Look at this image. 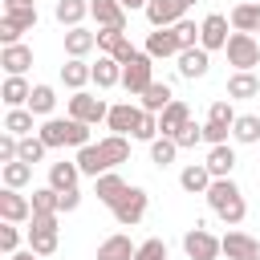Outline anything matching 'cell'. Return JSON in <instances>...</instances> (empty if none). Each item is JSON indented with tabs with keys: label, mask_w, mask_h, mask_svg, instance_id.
<instances>
[{
	"label": "cell",
	"mask_w": 260,
	"mask_h": 260,
	"mask_svg": "<svg viewBox=\"0 0 260 260\" xmlns=\"http://www.w3.org/2000/svg\"><path fill=\"white\" fill-rule=\"evenodd\" d=\"M207 207L228 223V228H236V223H244V215H248V203H244V191L232 183V175L228 179H211V187H207Z\"/></svg>",
	"instance_id": "6da1fadb"
},
{
	"label": "cell",
	"mask_w": 260,
	"mask_h": 260,
	"mask_svg": "<svg viewBox=\"0 0 260 260\" xmlns=\"http://www.w3.org/2000/svg\"><path fill=\"white\" fill-rule=\"evenodd\" d=\"M37 134H41V142L49 150H57V146H89V122H77V118H45Z\"/></svg>",
	"instance_id": "7a4b0ae2"
},
{
	"label": "cell",
	"mask_w": 260,
	"mask_h": 260,
	"mask_svg": "<svg viewBox=\"0 0 260 260\" xmlns=\"http://www.w3.org/2000/svg\"><path fill=\"white\" fill-rule=\"evenodd\" d=\"M37 4H4L0 16V45H16L28 28H37Z\"/></svg>",
	"instance_id": "3957f363"
},
{
	"label": "cell",
	"mask_w": 260,
	"mask_h": 260,
	"mask_svg": "<svg viewBox=\"0 0 260 260\" xmlns=\"http://www.w3.org/2000/svg\"><path fill=\"white\" fill-rule=\"evenodd\" d=\"M236 110H232V98H215L211 106H207V122H203V142L207 146H219V142H228V134H232V126H236Z\"/></svg>",
	"instance_id": "277c9868"
},
{
	"label": "cell",
	"mask_w": 260,
	"mask_h": 260,
	"mask_svg": "<svg viewBox=\"0 0 260 260\" xmlns=\"http://www.w3.org/2000/svg\"><path fill=\"white\" fill-rule=\"evenodd\" d=\"M154 81V57L146 53V49H138L126 65H122V89L130 93V98H142V89Z\"/></svg>",
	"instance_id": "5b68a950"
},
{
	"label": "cell",
	"mask_w": 260,
	"mask_h": 260,
	"mask_svg": "<svg viewBox=\"0 0 260 260\" xmlns=\"http://www.w3.org/2000/svg\"><path fill=\"white\" fill-rule=\"evenodd\" d=\"M223 53H228V65H236V69H256V65H260V41H256L252 32H236V28H232Z\"/></svg>",
	"instance_id": "8992f818"
},
{
	"label": "cell",
	"mask_w": 260,
	"mask_h": 260,
	"mask_svg": "<svg viewBox=\"0 0 260 260\" xmlns=\"http://www.w3.org/2000/svg\"><path fill=\"white\" fill-rule=\"evenodd\" d=\"M146 203H150V195H146V187H126V195L110 207L114 211V219L122 223V228H134V223H142V215H146Z\"/></svg>",
	"instance_id": "52a82bcc"
},
{
	"label": "cell",
	"mask_w": 260,
	"mask_h": 260,
	"mask_svg": "<svg viewBox=\"0 0 260 260\" xmlns=\"http://www.w3.org/2000/svg\"><path fill=\"white\" fill-rule=\"evenodd\" d=\"M183 252H187V260H215V256H223V244H219V236H211L207 228H191V232H183Z\"/></svg>",
	"instance_id": "ba28073f"
},
{
	"label": "cell",
	"mask_w": 260,
	"mask_h": 260,
	"mask_svg": "<svg viewBox=\"0 0 260 260\" xmlns=\"http://www.w3.org/2000/svg\"><path fill=\"white\" fill-rule=\"evenodd\" d=\"M32 228H28V248L37 252V256H53L57 252V215H32L28 219Z\"/></svg>",
	"instance_id": "9c48e42d"
},
{
	"label": "cell",
	"mask_w": 260,
	"mask_h": 260,
	"mask_svg": "<svg viewBox=\"0 0 260 260\" xmlns=\"http://www.w3.org/2000/svg\"><path fill=\"white\" fill-rule=\"evenodd\" d=\"M106 114H110V106H106L98 93H85V89H77V93L69 98V118H77V122H89V126H98V122H106Z\"/></svg>",
	"instance_id": "30bf717a"
},
{
	"label": "cell",
	"mask_w": 260,
	"mask_h": 260,
	"mask_svg": "<svg viewBox=\"0 0 260 260\" xmlns=\"http://www.w3.org/2000/svg\"><path fill=\"white\" fill-rule=\"evenodd\" d=\"M228 24H232V20H228L223 12H207V16L199 20V45H203L207 53L228 49V37H232V32H228Z\"/></svg>",
	"instance_id": "8fae6325"
},
{
	"label": "cell",
	"mask_w": 260,
	"mask_h": 260,
	"mask_svg": "<svg viewBox=\"0 0 260 260\" xmlns=\"http://www.w3.org/2000/svg\"><path fill=\"white\" fill-rule=\"evenodd\" d=\"M142 12H146V20H150V28H171V24H179V20L187 16V4H183V0H150Z\"/></svg>",
	"instance_id": "7c38bea8"
},
{
	"label": "cell",
	"mask_w": 260,
	"mask_h": 260,
	"mask_svg": "<svg viewBox=\"0 0 260 260\" xmlns=\"http://www.w3.org/2000/svg\"><path fill=\"white\" fill-rule=\"evenodd\" d=\"M98 53H110V57H118L122 65L138 53L134 45H130V37H126V28H98Z\"/></svg>",
	"instance_id": "4fadbf2b"
},
{
	"label": "cell",
	"mask_w": 260,
	"mask_h": 260,
	"mask_svg": "<svg viewBox=\"0 0 260 260\" xmlns=\"http://www.w3.org/2000/svg\"><path fill=\"white\" fill-rule=\"evenodd\" d=\"M138 122H142V106H134V102H118V106H110V114H106L110 134H134Z\"/></svg>",
	"instance_id": "5bb4252c"
},
{
	"label": "cell",
	"mask_w": 260,
	"mask_h": 260,
	"mask_svg": "<svg viewBox=\"0 0 260 260\" xmlns=\"http://www.w3.org/2000/svg\"><path fill=\"white\" fill-rule=\"evenodd\" d=\"M0 219H8V223H24V219H32V199L20 195L16 187H4V191H0Z\"/></svg>",
	"instance_id": "9a60e30c"
},
{
	"label": "cell",
	"mask_w": 260,
	"mask_h": 260,
	"mask_svg": "<svg viewBox=\"0 0 260 260\" xmlns=\"http://www.w3.org/2000/svg\"><path fill=\"white\" fill-rule=\"evenodd\" d=\"M175 61H179V77H187V81H195V77H207V69H211V53H207L203 45H191V49H183Z\"/></svg>",
	"instance_id": "2e32d148"
},
{
	"label": "cell",
	"mask_w": 260,
	"mask_h": 260,
	"mask_svg": "<svg viewBox=\"0 0 260 260\" xmlns=\"http://www.w3.org/2000/svg\"><path fill=\"white\" fill-rule=\"evenodd\" d=\"M89 16L98 28H126V4L122 0H89Z\"/></svg>",
	"instance_id": "e0dca14e"
},
{
	"label": "cell",
	"mask_w": 260,
	"mask_h": 260,
	"mask_svg": "<svg viewBox=\"0 0 260 260\" xmlns=\"http://www.w3.org/2000/svg\"><path fill=\"white\" fill-rule=\"evenodd\" d=\"M146 53H150L154 61H167V57H179V53H183V45H179L175 28H154V32L146 37Z\"/></svg>",
	"instance_id": "ac0fdd59"
},
{
	"label": "cell",
	"mask_w": 260,
	"mask_h": 260,
	"mask_svg": "<svg viewBox=\"0 0 260 260\" xmlns=\"http://www.w3.org/2000/svg\"><path fill=\"white\" fill-rule=\"evenodd\" d=\"M0 65H4L8 77H24L28 65H32V49L20 45V41H16V45H4V49H0Z\"/></svg>",
	"instance_id": "d6986e66"
},
{
	"label": "cell",
	"mask_w": 260,
	"mask_h": 260,
	"mask_svg": "<svg viewBox=\"0 0 260 260\" xmlns=\"http://www.w3.org/2000/svg\"><path fill=\"white\" fill-rule=\"evenodd\" d=\"M126 187H130V183H126L118 171H106V175L93 179V195H98V203H106V207H114V203L126 195Z\"/></svg>",
	"instance_id": "ffe728a7"
},
{
	"label": "cell",
	"mask_w": 260,
	"mask_h": 260,
	"mask_svg": "<svg viewBox=\"0 0 260 260\" xmlns=\"http://www.w3.org/2000/svg\"><path fill=\"white\" fill-rule=\"evenodd\" d=\"M228 98L232 102H248V98H260V77L252 69H236L228 77Z\"/></svg>",
	"instance_id": "44dd1931"
},
{
	"label": "cell",
	"mask_w": 260,
	"mask_h": 260,
	"mask_svg": "<svg viewBox=\"0 0 260 260\" xmlns=\"http://www.w3.org/2000/svg\"><path fill=\"white\" fill-rule=\"evenodd\" d=\"M73 162H77V167H81V175H89V179H98V175L114 171V167L106 162V154H102V146H98V142H89V146H77Z\"/></svg>",
	"instance_id": "7402d4cb"
},
{
	"label": "cell",
	"mask_w": 260,
	"mask_h": 260,
	"mask_svg": "<svg viewBox=\"0 0 260 260\" xmlns=\"http://www.w3.org/2000/svg\"><path fill=\"white\" fill-rule=\"evenodd\" d=\"M203 162H207V171H211L215 179H228V175L236 171V162H240V158H236V146L219 142V146H207V158H203Z\"/></svg>",
	"instance_id": "603a6c76"
},
{
	"label": "cell",
	"mask_w": 260,
	"mask_h": 260,
	"mask_svg": "<svg viewBox=\"0 0 260 260\" xmlns=\"http://www.w3.org/2000/svg\"><path fill=\"white\" fill-rule=\"evenodd\" d=\"M211 171H207V162H191V167H183L179 171V187L187 191V195H207V187H211Z\"/></svg>",
	"instance_id": "cb8c5ba5"
},
{
	"label": "cell",
	"mask_w": 260,
	"mask_h": 260,
	"mask_svg": "<svg viewBox=\"0 0 260 260\" xmlns=\"http://www.w3.org/2000/svg\"><path fill=\"white\" fill-rule=\"evenodd\" d=\"M183 122H191V110H187V102H183V98H175V102L158 114V134L175 138V134L183 130Z\"/></svg>",
	"instance_id": "d4e9b609"
},
{
	"label": "cell",
	"mask_w": 260,
	"mask_h": 260,
	"mask_svg": "<svg viewBox=\"0 0 260 260\" xmlns=\"http://www.w3.org/2000/svg\"><path fill=\"white\" fill-rule=\"evenodd\" d=\"M219 244H223V256H228V260H248V256L260 252L256 236H248V232H228Z\"/></svg>",
	"instance_id": "484cf974"
},
{
	"label": "cell",
	"mask_w": 260,
	"mask_h": 260,
	"mask_svg": "<svg viewBox=\"0 0 260 260\" xmlns=\"http://www.w3.org/2000/svg\"><path fill=\"white\" fill-rule=\"evenodd\" d=\"M228 20H232V28L236 32H260V4L256 0H244V4H236L232 12H228Z\"/></svg>",
	"instance_id": "4316f807"
},
{
	"label": "cell",
	"mask_w": 260,
	"mask_h": 260,
	"mask_svg": "<svg viewBox=\"0 0 260 260\" xmlns=\"http://www.w3.org/2000/svg\"><path fill=\"white\" fill-rule=\"evenodd\" d=\"M134 252H138V244H130V236H122V232H114L98 244V260H134Z\"/></svg>",
	"instance_id": "83f0119b"
},
{
	"label": "cell",
	"mask_w": 260,
	"mask_h": 260,
	"mask_svg": "<svg viewBox=\"0 0 260 260\" xmlns=\"http://www.w3.org/2000/svg\"><path fill=\"white\" fill-rule=\"evenodd\" d=\"M93 49H98V32H89L85 24L65 28V53H69V57H89Z\"/></svg>",
	"instance_id": "f1b7e54d"
},
{
	"label": "cell",
	"mask_w": 260,
	"mask_h": 260,
	"mask_svg": "<svg viewBox=\"0 0 260 260\" xmlns=\"http://www.w3.org/2000/svg\"><path fill=\"white\" fill-rule=\"evenodd\" d=\"M61 81L77 93V89H85V85L93 81V65H85V57H69V61L61 65Z\"/></svg>",
	"instance_id": "f546056e"
},
{
	"label": "cell",
	"mask_w": 260,
	"mask_h": 260,
	"mask_svg": "<svg viewBox=\"0 0 260 260\" xmlns=\"http://www.w3.org/2000/svg\"><path fill=\"white\" fill-rule=\"evenodd\" d=\"M93 85H98V89H114V85H122V61L110 57V53H102L98 65H93Z\"/></svg>",
	"instance_id": "4dcf8cb0"
},
{
	"label": "cell",
	"mask_w": 260,
	"mask_h": 260,
	"mask_svg": "<svg viewBox=\"0 0 260 260\" xmlns=\"http://www.w3.org/2000/svg\"><path fill=\"white\" fill-rule=\"evenodd\" d=\"M171 102H175V93H171V85H167V81H150V85L142 89V98H138V106H142V110H150V114H162Z\"/></svg>",
	"instance_id": "1f68e13d"
},
{
	"label": "cell",
	"mask_w": 260,
	"mask_h": 260,
	"mask_svg": "<svg viewBox=\"0 0 260 260\" xmlns=\"http://www.w3.org/2000/svg\"><path fill=\"white\" fill-rule=\"evenodd\" d=\"M98 146H102L110 167H122L130 158V134H106V138H98Z\"/></svg>",
	"instance_id": "d6a6232c"
},
{
	"label": "cell",
	"mask_w": 260,
	"mask_h": 260,
	"mask_svg": "<svg viewBox=\"0 0 260 260\" xmlns=\"http://www.w3.org/2000/svg\"><path fill=\"white\" fill-rule=\"evenodd\" d=\"M53 16H57V24H65V28H77V24L89 16V0H57Z\"/></svg>",
	"instance_id": "836d02e7"
},
{
	"label": "cell",
	"mask_w": 260,
	"mask_h": 260,
	"mask_svg": "<svg viewBox=\"0 0 260 260\" xmlns=\"http://www.w3.org/2000/svg\"><path fill=\"white\" fill-rule=\"evenodd\" d=\"M0 98H4V106H8V110H16V106H28V98H32V85H28L24 77H4V85H0Z\"/></svg>",
	"instance_id": "e575fe53"
},
{
	"label": "cell",
	"mask_w": 260,
	"mask_h": 260,
	"mask_svg": "<svg viewBox=\"0 0 260 260\" xmlns=\"http://www.w3.org/2000/svg\"><path fill=\"white\" fill-rule=\"evenodd\" d=\"M77 179H81V167L77 162H49V187H57V191H69V187H77Z\"/></svg>",
	"instance_id": "d590c367"
},
{
	"label": "cell",
	"mask_w": 260,
	"mask_h": 260,
	"mask_svg": "<svg viewBox=\"0 0 260 260\" xmlns=\"http://www.w3.org/2000/svg\"><path fill=\"white\" fill-rule=\"evenodd\" d=\"M232 138L240 146H260V118L256 114H240L236 126H232Z\"/></svg>",
	"instance_id": "8d00e7d4"
},
{
	"label": "cell",
	"mask_w": 260,
	"mask_h": 260,
	"mask_svg": "<svg viewBox=\"0 0 260 260\" xmlns=\"http://www.w3.org/2000/svg\"><path fill=\"white\" fill-rule=\"evenodd\" d=\"M28 110H32L37 118H53V110H57V89H53V85H32Z\"/></svg>",
	"instance_id": "74e56055"
},
{
	"label": "cell",
	"mask_w": 260,
	"mask_h": 260,
	"mask_svg": "<svg viewBox=\"0 0 260 260\" xmlns=\"http://www.w3.org/2000/svg\"><path fill=\"white\" fill-rule=\"evenodd\" d=\"M32 118H37V114H32L28 106H16V110L4 114V130L16 134V138H28V134H32Z\"/></svg>",
	"instance_id": "f35d334b"
},
{
	"label": "cell",
	"mask_w": 260,
	"mask_h": 260,
	"mask_svg": "<svg viewBox=\"0 0 260 260\" xmlns=\"http://www.w3.org/2000/svg\"><path fill=\"white\" fill-rule=\"evenodd\" d=\"M32 215H61V191L57 187H37L32 191Z\"/></svg>",
	"instance_id": "ab89813d"
},
{
	"label": "cell",
	"mask_w": 260,
	"mask_h": 260,
	"mask_svg": "<svg viewBox=\"0 0 260 260\" xmlns=\"http://www.w3.org/2000/svg\"><path fill=\"white\" fill-rule=\"evenodd\" d=\"M175 154H179V142L175 138H167V134H158L154 142H150V162L162 171V167H171L175 162Z\"/></svg>",
	"instance_id": "60d3db41"
},
{
	"label": "cell",
	"mask_w": 260,
	"mask_h": 260,
	"mask_svg": "<svg viewBox=\"0 0 260 260\" xmlns=\"http://www.w3.org/2000/svg\"><path fill=\"white\" fill-rule=\"evenodd\" d=\"M28 179H32V162H20V158H12V162H4V187H28Z\"/></svg>",
	"instance_id": "b9f144b4"
},
{
	"label": "cell",
	"mask_w": 260,
	"mask_h": 260,
	"mask_svg": "<svg viewBox=\"0 0 260 260\" xmlns=\"http://www.w3.org/2000/svg\"><path fill=\"white\" fill-rule=\"evenodd\" d=\"M45 150H49V146L41 142V134H28V138H20V162H32V167H37V162L45 158Z\"/></svg>",
	"instance_id": "7bdbcfd3"
},
{
	"label": "cell",
	"mask_w": 260,
	"mask_h": 260,
	"mask_svg": "<svg viewBox=\"0 0 260 260\" xmlns=\"http://www.w3.org/2000/svg\"><path fill=\"white\" fill-rule=\"evenodd\" d=\"M134 260H171V252H167V244H162L158 236H150V240H142V244H138Z\"/></svg>",
	"instance_id": "ee69618b"
},
{
	"label": "cell",
	"mask_w": 260,
	"mask_h": 260,
	"mask_svg": "<svg viewBox=\"0 0 260 260\" xmlns=\"http://www.w3.org/2000/svg\"><path fill=\"white\" fill-rule=\"evenodd\" d=\"M175 142H179V150L199 146V142H203V126H199V122H183V130L175 134Z\"/></svg>",
	"instance_id": "f6af8a7d"
},
{
	"label": "cell",
	"mask_w": 260,
	"mask_h": 260,
	"mask_svg": "<svg viewBox=\"0 0 260 260\" xmlns=\"http://www.w3.org/2000/svg\"><path fill=\"white\" fill-rule=\"evenodd\" d=\"M171 28H175V37H179V45H183V49L199 45V24H195V20H187V16H183V20H179V24H171Z\"/></svg>",
	"instance_id": "bcb514c9"
},
{
	"label": "cell",
	"mask_w": 260,
	"mask_h": 260,
	"mask_svg": "<svg viewBox=\"0 0 260 260\" xmlns=\"http://www.w3.org/2000/svg\"><path fill=\"white\" fill-rule=\"evenodd\" d=\"M0 248L12 256V252H20V223H8L4 219V228H0Z\"/></svg>",
	"instance_id": "7dc6e473"
},
{
	"label": "cell",
	"mask_w": 260,
	"mask_h": 260,
	"mask_svg": "<svg viewBox=\"0 0 260 260\" xmlns=\"http://www.w3.org/2000/svg\"><path fill=\"white\" fill-rule=\"evenodd\" d=\"M77 207H81V191H77V187L61 191V211H77Z\"/></svg>",
	"instance_id": "c3c4849f"
},
{
	"label": "cell",
	"mask_w": 260,
	"mask_h": 260,
	"mask_svg": "<svg viewBox=\"0 0 260 260\" xmlns=\"http://www.w3.org/2000/svg\"><path fill=\"white\" fill-rule=\"evenodd\" d=\"M8 260H45V256H37V252H32V248H24V252H12V256H8Z\"/></svg>",
	"instance_id": "681fc988"
},
{
	"label": "cell",
	"mask_w": 260,
	"mask_h": 260,
	"mask_svg": "<svg viewBox=\"0 0 260 260\" xmlns=\"http://www.w3.org/2000/svg\"><path fill=\"white\" fill-rule=\"evenodd\" d=\"M122 4H126V12H134V8H146L150 0H122Z\"/></svg>",
	"instance_id": "f907efd6"
},
{
	"label": "cell",
	"mask_w": 260,
	"mask_h": 260,
	"mask_svg": "<svg viewBox=\"0 0 260 260\" xmlns=\"http://www.w3.org/2000/svg\"><path fill=\"white\" fill-rule=\"evenodd\" d=\"M4 4H37V0H4Z\"/></svg>",
	"instance_id": "816d5d0a"
},
{
	"label": "cell",
	"mask_w": 260,
	"mask_h": 260,
	"mask_svg": "<svg viewBox=\"0 0 260 260\" xmlns=\"http://www.w3.org/2000/svg\"><path fill=\"white\" fill-rule=\"evenodd\" d=\"M183 4H187V8H191V4H199V0H183Z\"/></svg>",
	"instance_id": "f5cc1de1"
},
{
	"label": "cell",
	"mask_w": 260,
	"mask_h": 260,
	"mask_svg": "<svg viewBox=\"0 0 260 260\" xmlns=\"http://www.w3.org/2000/svg\"><path fill=\"white\" fill-rule=\"evenodd\" d=\"M248 260H260V252H256V256H248Z\"/></svg>",
	"instance_id": "db71d44e"
},
{
	"label": "cell",
	"mask_w": 260,
	"mask_h": 260,
	"mask_svg": "<svg viewBox=\"0 0 260 260\" xmlns=\"http://www.w3.org/2000/svg\"><path fill=\"white\" fill-rule=\"evenodd\" d=\"M256 4H260V0H256Z\"/></svg>",
	"instance_id": "11a10c76"
}]
</instances>
